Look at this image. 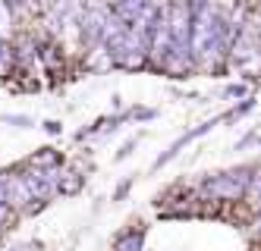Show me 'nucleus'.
<instances>
[{"instance_id": "1", "label": "nucleus", "mask_w": 261, "mask_h": 251, "mask_svg": "<svg viewBox=\"0 0 261 251\" xmlns=\"http://www.w3.org/2000/svg\"><path fill=\"white\" fill-rule=\"evenodd\" d=\"M249 170L252 166H233L227 173H211V176L198 185V195L208 198V201H239V198H246Z\"/></svg>"}, {"instance_id": "2", "label": "nucleus", "mask_w": 261, "mask_h": 251, "mask_svg": "<svg viewBox=\"0 0 261 251\" xmlns=\"http://www.w3.org/2000/svg\"><path fill=\"white\" fill-rule=\"evenodd\" d=\"M0 182H4L7 204L16 210V214H22V210L35 201V198H32V191H29V185H25L22 170H4V173H0Z\"/></svg>"}, {"instance_id": "3", "label": "nucleus", "mask_w": 261, "mask_h": 251, "mask_svg": "<svg viewBox=\"0 0 261 251\" xmlns=\"http://www.w3.org/2000/svg\"><path fill=\"white\" fill-rule=\"evenodd\" d=\"M217 123H220V117H217V120H208V123H201V126H195V129H189V132H182L179 138H176V142H173V145H170V148H167V151L161 154V157L154 160V170H161L164 163H170V160L176 157V154H179V151H182L186 145H192L195 138H201V135H208V132H211V129H214Z\"/></svg>"}, {"instance_id": "4", "label": "nucleus", "mask_w": 261, "mask_h": 251, "mask_svg": "<svg viewBox=\"0 0 261 251\" xmlns=\"http://www.w3.org/2000/svg\"><path fill=\"white\" fill-rule=\"evenodd\" d=\"M142 248H145V226L123 229L114 242V251H142Z\"/></svg>"}, {"instance_id": "5", "label": "nucleus", "mask_w": 261, "mask_h": 251, "mask_svg": "<svg viewBox=\"0 0 261 251\" xmlns=\"http://www.w3.org/2000/svg\"><path fill=\"white\" fill-rule=\"evenodd\" d=\"M29 163L32 166H47V170H60V163H63V154L57 151V148H41L35 157H29Z\"/></svg>"}, {"instance_id": "6", "label": "nucleus", "mask_w": 261, "mask_h": 251, "mask_svg": "<svg viewBox=\"0 0 261 251\" xmlns=\"http://www.w3.org/2000/svg\"><path fill=\"white\" fill-rule=\"evenodd\" d=\"M255 110V98H252V94H246V98H242L233 110H227V113H223V117H220V123H236V120H242V117H246V113H252Z\"/></svg>"}, {"instance_id": "7", "label": "nucleus", "mask_w": 261, "mask_h": 251, "mask_svg": "<svg viewBox=\"0 0 261 251\" xmlns=\"http://www.w3.org/2000/svg\"><path fill=\"white\" fill-rule=\"evenodd\" d=\"M82 185H85V176H79V173H60L57 191L60 195H76V191H82Z\"/></svg>"}, {"instance_id": "8", "label": "nucleus", "mask_w": 261, "mask_h": 251, "mask_svg": "<svg viewBox=\"0 0 261 251\" xmlns=\"http://www.w3.org/2000/svg\"><path fill=\"white\" fill-rule=\"evenodd\" d=\"M4 7L10 10L13 19H19V16H25V13L35 7V0H4Z\"/></svg>"}, {"instance_id": "9", "label": "nucleus", "mask_w": 261, "mask_h": 251, "mask_svg": "<svg viewBox=\"0 0 261 251\" xmlns=\"http://www.w3.org/2000/svg\"><path fill=\"white\" fill-rule=\"evenodd\" d=\"M158 117V110H151V107H133L126 113V120H154Z\"/></svg>"}, {"instance_id": "10", "label": "nucleus", "mask_w": 261, "mask_h": 251, "mask_svg": "<svg viewBox=\"0 0 261 251\" xmlns=\"http://www.w3.org/2000/svg\"><path fill=\"white\" fill-rule=\"evenodd\" d=\"M0 123H10V126H19V129H29L35 120L32 117H19V113H7V117H0Z\"/></svg>"}, {"instance_id": "11", "label": "nucleus", "mask_w": 261, "mask_h": 251, "mask_svg": "<svg viewBox=\"0 0 261 251\" xmlns=\"http://www.w3.org/2000/svg\"><path fill=\"white\" fill-rule=\"evenodd\" d=\"M139 142H142V132H139V135H133V138H129V142H126V145H123V148L117 151V160H126L129 154H133V148H136Z\"/></svg>"}, {"instance_id": "12", "label": "nucleus", "mask_w": 261, "mask_h": 251, "mask_svg": "<svg viewBox=\"0 0 261 251\" xmlns=\"http://www.w3.org/2000/svg\"><path fill=\"white\" fill-rule=\"evenodd\" d=\"M13 217H16V210H13V207H10L7 201H0V229H7Z\"/></svg>"}, {"instance_id": "13", "label": "nucleus", "mask_w": 261, "mask_h": 251, "mask_svg": "<svg viewBox=\"0 0 261 251\" xmlns=\"http://www.w3.org/2000/svg\"><path fill=\"white\" fill-rule=\"evenodd\" d=\"M246 94H249L246 85H227L223 88V98H246Z\"/></svg>"}, {"instance_id": "14", "label": "nucleus", "mask_w": 261, "mask_h": 251, "mask_svg": "<svg viewBox=\"0 0 261 251\" xmlns=\"http://www.w3.org/2000/svg\"><path fill=\"white\" fill-rule=\"evenodd\" d=\"M133 182H136L133 176H129L126 182H120V185H117V191H114V201H123V198L129 195V188H133Z\"/></svg>"}, {"instance_id": "15", "label": "nucleus", "mask_w": 261, "mask_h": 251, "mask_svg": "<svg viewBox=\"0 0 261 251\" xmlns=\"http://www.w3.org/2000/svg\"><path fill=\"white\" fill-rule=\"evenodd\" d=\"M41 129H44V132H47V135H60V132H63V126H60V123H57V120H47V123H44V126H41Z\"/></svg>"}, {"instance_id": "16", "label": "nucleus", "mask_w": 261, "mask_h": 251, "mask_svg": "<svg viewBox=\"0 0 261 251\" xmlns=\"http://www.w3.org/2000/svg\"><path fill=\"white\" fill-rule=\"evenodd\" d=\"M252 10H261V0H255V4H252Z\"/></svg>"}, {"instance_id": "17", "label": "nucleus", "mask_w": 261, "mask_h": 251, "mask_svg": "<svg viewBox=\"0 0 261 251\" xmlns=\"http://www.w3.org/2000/svg\"><path fill=\"white\" fill-rule=\"evenodd\" d=\"M10 251H25V248H22V245H16V248H10Z\"/></svg>"}]
</instances>
